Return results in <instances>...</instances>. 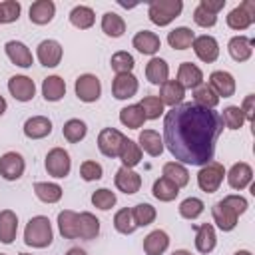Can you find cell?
Wrapping results in <instances>:
<instances>
[{
    "label": "cell",
    "instance_id": "obj_1",
    "mask_svg": "<svg viewBox=\"0 0 255 255\" xmlns=\"http://www.w3.org/2000/svg\"><path fill=\"white\" fill-rule=\"evenodd\" d=\"M221 131L223 124L215 110H205L191 102L179 104L165 114L163 147H167L179 163L201 167L213 161Z\"/></svg>",
    "mask_w": 255,
    "mask_h": 255
},
{
    "label": "cell",
    "instance_id": "obj_2",
    "mask_svg": "<svg viewBox=\"0 0 255 255\" xmlns=\"http://www.w3.org/2000/svg\"><path fill=\"white\" fill-rule=\"evenodd\" d=\"M54 239V231L50 225V219L46 215H36L26 223L24 229V243L36 249H44L52 243Z\"/></svg>",
    "mask_w": 255,
    "mask_h": 255
},
{
    "label": "cell",
    "instance_id": "obj_3",
    "mask_svg": "<svg viewBox=\"0 0 255 255\" xmlns=\"http://www.w3.org/2000/svg\"><path fill=\"white\" fill-rule=\"evenodd\" d=\"M183 10L181 0H153L149 2L147 16L155 26H167L171 24Z\"/></svg>",
    "mask_w": 255,
    "mask_h": 255
},
{
    "label": "cell",
    "instance_id": "obj_4",
    "mask_svg": "<svg viewBox=\"0 0 255 255\" xmlns=\"http://www.w3.org/2000/svg\"><path fill=\"white\" fill-rule=\"evenodd\" d=\"M223 177H225V167L219 161H209V163L201 165V169L197 173V185L205 193H215L219 189V185L223 183Z\"/></svg>",
    "mask_w": 255,
    "mask_h": 255
},
{
    "label": "cell",
    "instance_id": "obj_5",
    "mask_svg": "<svg viewBox=\"0 0 255 255\" xmlns=\"http://www.w3.org/2000/svg\"><path fill=\"white\" fill-rule=\"evenodd\" d=\"M46 171L48 175L56 177V179H62L70 173L72 169V159H70V153L64 149V147H52L48 153H46Z\"/></svg>",
    "mask_w": 255,
    "mask_h": 255
},
{
    "label": "cell",
    "instance_id": "obj_6",
    "mask_svg": "<svg viewBox=\"0 0 255 255\" xmlns=\"http://www.w3.org/2000/svg\"><path fill=\"white\" fill-rule=\"evenodd\" d=\"M255 22V2L243 0L227 14V26L231 30H247Z\"/></svg>",
    "mask_w": 255,
    "mask_h": 255
},
{
    "label": "cell",
    "instance_id": "obj_7",
    "mask_svg": "<svg viewBox=\"0 0 255 255\" xmlns=\"http://www.w3.org/2000/svg\"><path fill=\"white\" fill-rule=\"evenodd\" d=\"M124 139H126V135L120 129H116V128H104L98 133V149L106 157H118L120 151H122Z\"/></svg>",
    "mask_w": 255,
    "mask_h": 255
},
{
    "label": "cell",
    "instance_id": "obj_8",
    "mask_svg": "<svg viewBox=\"0 0 255 255\" xmlns=\"http://www.w3.org/2000/svg\"><path fill=\"white\" fill-rule=\"evenodd\" d=\"M76 96L78 100L86 102V104H92V102H98L100 96H102V84L98 80V76L94 74H82L78 80H76Z\"/></svg>",
    "mask_w": 255,
    "mask_h": 255
},
{
    "label": "cell",
    "instance_id": "obj_9",
    "mask_svg": "<svg viewBox=\"0 0 255 255\" xmlns=\"http://www.w3.org/2000/svg\"><path fill=\"white\" fill-rule=\"evenodd\" d=\"M26 161L18 151H6L0 157V175L8 181H16L24 175Z\"/></svg>",
    "mask_w": 255,
    "mask_h": 255
},
{
    "label": "cell",
    "instance_id": "obj_10",
    "mask_svg": "<svg viewBox=\"0 0 255 255\" xmlns=\"http://www.w3.org/2000/svg\"><path fill=\"white\" fill-rule=\"evenodd\" d=\"M195 56L205 62V64H211L219 58V44L213 36H207V34H201V36H195L193 38V44H191Z\"/></svg>",
    "mask_w": 255,
    "mask_h": 255
},
{
    "label": "cell",
    "instance_id": "obj_11",
    "mask_svg": "<svg viewBox=\"0 0 255 255\" xmlns=\"http://www.w3.org/2000/svg\"><path fill=\"white\" fill-rule=\"evenodd\" d=\"M207 86L215 92L217 98H231L235 94V78L225 70H215L209 74Z\"/></svg>",
    "mask_w": 255,
    "mask_h": 255
},
{
    "label": "cell",
    "instance_id": "obj_12",
    "mask_svg": "<svg viewBox=\"0 0 255 255\" xmlns=\"http://www.w3.org/2000/svg\"><path fill=\"white\" fill-rule=\"evenodd\" d=\"M225 177H227V183L233 189L241 191L247 185H251V181H253V167L249 163H245V161H237V163H233L229 167V171H225Z\"/></svg>",
    "mask_w": 255,
    "mask_h": 255
},
{
    "label": "cell",
    "instance_id": "obj_13",
    "mask_svg": "<svg viewBox=\"0 0 255 255\" xmlns=\"http://www.w3.org/2000/svg\"><path fill=\"white\" fill-rule=\"evenodd\" d=\"M137 78L129 72V74H116L114 82H112V94L116 100H129L137 94Z\"/></svg>",
    "mask_w": 255,
    "mask_h": 255
},
{
    "label": "cell",
    "instance_id": "obj_14",
    "mask_svg": "<svg viewBox=\"0 0 255 255\" xmlns=\"http://www.w3.org/2000/svg\"><path fill=\"white\" fill-rule=\"evenodd\" d=\"M62 54H64V50H62L60 42H56V40H42L36 50L38 62L46 68H56L62 60Z\"/></svg>",
    "mask_w": 255,
    "mask_h": 255
},
{
    "label": "cell",
    "instance_id": "obj_15",
    "mask_svg": "<svg viewBox=\"0 0 255 255\" xmlns=\"http://www.w3.org/2000/svg\"><path fill=\"white\" fill-rule=\"evenodd\" d=\"M8 92L18 102H30L36 94V84L28 76H12L8 80Z\"/></svg>",
    "mask_w": 255,
    "mask_h": 255
},
{
    "label": "cell",
    "instance_id": "obj_16",
    "mask_svg": "<svg viewBox=\"0 0 255 255\" xmlns=\"http://www.w3.org/2000/svg\"><path fill=\"white\" fill-rule=\"evenodd\" d=\"M114 181H116V187H118L120 191H124L126 195L137 193L139 187H141V175H139L137 171L129 169V167H124V165L116 171Z\"/></svg>",
    "mask_w": 255,
    "mask_h": 255
},
{
    "label": "cell",
    "instance_id": "obj_17",
    "mask_svg": "<svg viewBox=\"0 0 255 255\" xmlns=\"http://www.w3.org/2000/svg\"><path fill=\"white\" fill-rule=\"evenodd\" d=\"M4 50H6V56L10 58V62L16 64V66H20V68H30L34 64L32 52H30V48L24 42L10 40V42H6Z\"/></svg>",
    "mask_w": 255,
    "mask_h": 255
},
{
    "label": "cell",
    "instance_id": "obj_18",
    "mask_svg": "<svg viewBox=\"0 0 255 255\" xmlns=\"http://www.w3.org/2000/svg\"><path fill=\"white\" fill-rule=\"evenodd\" d=\"M177 82L183 90H195L203 84V72L191 62H181L177 68Z\"/></svg>",
    "mask_w": 255,
    "mask_h": 255
},
{
    "label": "cell",
    "instance_id": "obj_19",
    "mask_svg": "<svg viewBox=\"0 0 255 255\" xmlns=\"http://www.w3.org/2000/svg\"><path fill=\"white\" fill-rule=\"evenodd\" d=\"M211 215H213V221L217 223V227H219L221 231H233L235 225H237V217H239L223 199L213 205Z\"/></svg>",
    "mask_w": 255,
    "mask_h": 255
},
{
    "label": "cell",
    "instance_id": "obj_20",
    "mask_svg": "<svg viewBox=\"0 0 255 255\" xmlns=\"http://www.w3.org/2000/svg\"><path fill=\"white\" fill-rule=\"evenodd\" d=\"M133 48L139 52V54H145V56H153L159 48H161V40L155 32H149V30H139L133 40H131Z\"/></svg>",
    "mask_w": 255,
    "mask_h": 255
},
{
    "label": "cell",
    "instance_id": "obj_21",
    "mask_svg": "<svg viewBox=\"0 0 255 255\" xmlns=\"http://www.w3.org/2000/svg\"><path fill=\"white\" fill-rule=\"evenodd\" d=\"M52 133V122L46 116H32L24 122V135L30 139H42Z\"/></svg>",
    "mask_w": 255,
    "mask_h": 255
},
{
    "label": "cell",
    "instance_id": "obj_22",
    "mask_svg": "<svg viewBox=\"0 0 255 255\" xmlns=\"http://www.w3.org/2000/svg\"><path fill=\"white\" fill-rule=\"evenodd\" d=\"M137 145L141 147V151H145L151 157H157L163 153V137L155 129H141L137 137Z\"/></svg>",
    "mask_w": 255,
    "mask_h": 255
},
{
    "label": "cell",
    "instance_id": "obj_23",
    "mask_svg": "<svg viewBox=\"0 0 255 255\" xmlns=\"http://www.w3.org/2000/svg\"><path fill=\"white\" fill-rule=\"evenodd\" d=\"M217 245V235H215V229L211 223H201L197 225L195 229V249L203 255L211 253Z\"/></svg>",
    "mask_w": 255,
    "mask_h": 255
},
{
    "label": "cell",
    "instance_id": "obj_24",
    "mask_svg": "<svg viewBox=\"0 0 255 255\" xmlns=\"http://www.w3.org/2000/svg\"><path fill=\"white\" fill-rule=\"evenodd\" d=\"M18 233V215L12 209L0 211V243L10 245Z\"/></svg>",
    "mask_w": 255,
    "mask_h": 255
},
{
    "label": "cell",
    "instance_id": "obj_25",
    "mask_svg": "<svg viewBox=\"0 0 255 255\" xmlns=\"http://www.w3.org/2000/svg\"><path fill=\"white\" fill-rule=\"evenodd\" d=\"M183 96H185V90L183 86L177 82V80H167L161 84V90H159V100L163 106H179L183 104Z\"/></svg>",
    "mask_w": 255,
    "mask_h": 255
},
{
    "label": "cell",
    "instance_id": "obj_26",
    "mask_svg": "<svg viewBox=\"0 0 255 255\" xmlns=\"http://www.w3.org/2000/svg\"><path fill=\"white\" fill-rule=\"evenodd\" d=\"M54 14H56V4L52 0H36L30 6V22H34L38 26L52 22Z\"/></svg>",
    "mask_w": 255,
    "mask_h": 255
},
{
    "label": "cell",
    "instance_id": "obj_27",
    "mask_svg": "<svg viewBox=\"0 0 255 255\" xmlns=\"http://www.w3.org/2000/svg\"><path fill=\"white\" fill-rule=\"evenodd\" d=\"M227 50L235 62H247L253 54V40L247 36H233L227 44Z\"/></svg>",
    "mask_w": 255,
    "mask_h": 255
},
{
    "label": "cell",
    "instance_id": "obj_28",
    "mask_svg": "<svg viewBox=\"0 0 255 255\" xmlns=\"http://www.w3.org/2000/svg\"><path fill=\"white\" fill-rule=\"evenodd\" d=\"M169 247V235L163 229H153L143 239V251L145 255H161Z\"/></svg>",
    "mask_w": 255,
    "mask_h": 255
},
{
    "label": "cell",
    "instance_id": "obj_29",
    "mask_svg": "<svg viewBox=\"0 0 255 255\" xmlns=\"http://www.w3.org/2000/svg\"><path fill=\"white\" fill-rule=\"evenodd\" d=\"M145 78L155 84V86H161L163 82L169 80V66L163 58H151L147 64H145Z\"/></svg>",
    "mask_w": 255,
    "mask_h": 255
},
{
    "label": "cell",
    "instance_id": "obj_30",
    "mask_svg": "<svg viewBox=\"0 0 255 255\" xmlns=\"http://www.w3.org/2000/svg\"><path fill=\"white\" fill-rule=\"evenodd\" d=\"M161 177H165V179H169L173 185H177V187H185L187 183H189V171H187V167L183 165V163H179V161H167V163H163V167H161Z\"/></svg>",
    "mask_w": 255,
    "mask_h": 255
},
{
    "label": "cell",
    "instance_id": "obj_31",
    "mask_svg": "<svg viewBox=\"0 0 255 255\" xmlns=\"http://www.w3.org/2000/svg\"><path fill=\"white\" fill-rule=\"evenodd\" d=\"M98 233H100V219L90 211L78 213V237L90 241L98 237Z\"/></svg>",
    "mask_w": 255,
    "mask_h": 255
},
{
    "label": "cell",
    "instance_id": "obj_32",
    "mask_svg": "<svg viewBox=\"0 0 255 255\" xmlns=\"http://www.w3.org/2000/svg\"><path fill=\"white\" fill-rule=\"evenodd\" d=\"M42 96L46 102H58L66 96V82L60 76H48L42 82Z\"/></svg>",
    "mask_w": 255,
    "mask_h": 255
},
{
    "label": "cell",
    "instance_id": "obj_33",
    "mask_svg": "<svg viewBox=\"0 0 255 255\" xmlns=\"http://www.w3.org/2000/svg\"><path fill=\"white\" fill-rule=\"evenodd\" d=\"M58 229L64 239L78 237V213L72 209H64L58 213Z\"/></svg>",
    "mask_w": 255,
    "mask_h": 255
},
{
    "label": "cell",
    "instance_id": "obj_34",
    "mask_svg": "<svg viewBox=\"0 0 255 255\" xmlns=\"http://www.w3.org/2000/svg\"><path fill=\"white\" fill-rule=\"evenodd\" d=\"M34 193L44 203H56V201L62 199L64 189L58 183H52V181H36L34 183Z\"/></svg>",
    "mask_w": 255,
    "mask_h": 255
},
{
    "label": "cell",
    "instance_id": "obj_35",
    "mask_svg": "<svg viewBox=\"0 0 255 255\" xmlns=\"http://www.w3.org/2000/svg\"><path fill=\"white\" fill-rule=\"evenodd\" d=\"M193 38H195V34L191 32V28L179 26V28H173L167 34V44L171 48H175V50H187V48H191Z\"/></svg>",
    "mask_w": 255,
    "mask_h": 255
},
{
    "label": "cell",
    "instance_id": "obj_36",
    "mask_svg": "<svg viewBox=\"0 0 255 255\" xmlns=\"http://www.w3.org/2000/svg\"><path fill=\"white\" fill-rule=\"evenodd\" d=\"M120 122L129 129H139L145 122V116H143L139 104H131V106L122 108L120 110Z\"/></svg>",
    "mask_w": 255,
    "mask_h": 255
},
{
    "label": "cell",
    "instance_id": "obj_37",
    "mask_svg": "<svg viewBox=\"0 0 255 255\" xmlns=\"http://www.w3.org/2000/svg\"><path fill=\"white\" fill-rule=\"evenodd\" d=\"M118 157L122 159V165H124V167L133 169V167L141 161V147H139L133 139L126 137V139H124V145H122V151H120Z\"/></svg>",
    "mask_w": 255,
    "mask_h": 255
},
{
    "label": "cell",
    "instance_id": "obj_38",
    "mask_svg": "<svg viewBox=\"0 0 255 255\" xmlns=\"http://www.w3.org/2000/svg\"><path fill=\"white\" fill-rule=\"evenodd\" d=\"M70 22H72V26H76V28H80V30H88V28L94 26L96 14H94V10H92L90 6L80 4V6L72 8V12H70Z\"/></svg>",
    "mask_w": 255,
    "mask_h": 255
},
{
    "label": "cell",
    "instance_id": "obj_39",
    "mask_svg": "<svg viewBox=\"0 0 255 255\" xmlns=\"http://www.w3.org/2000/svg\"><path fill=\"white\" fill-rule=\"evenodd\" d=\"M102 30L106 36H112V38H120L124 32H126V22L120 14L116 12H106L102 16Z\"/></svg>",
    "mask_w": 255,
    "mask_h": 255
},
{
    "label": "cell",
    "instance_id": "obj_40",
    "mask_svg": "<svg viewBox=\"0 0 255 255\" xmlns=\"http://www.w3.org/2000/svg\"><path fill=\"white\" fill-rule=\"evenodd\" d=\"M151 193H153V197H155V199H159V201H173V199L179 195V187H177V185H173L169 179L159 177V179H155V181H153Z\"/></svg>",
    "mask_w": 255,
    "mask_h": 255
},
{
    "label": "cell",
    "instance_id": "obj_41",
    "mask_svg": "<svg viewBox=\"0 0 255 255\" xmlns=\"http://www.w3.org/2000/svg\"><path fill=\"white\" fill-rule=\"evenodd\" d=\"M193 104L199 106V108H205V110H215L217 104H219V98L215 96V92L207 84H201L193 92Z\"/></svg>",
    "mask_w": 255,
    "mask_h": 255
},
{
    "label": "cell",
    "instance_id": "obj_42",
    "mask_svg": "<svg viewBox=\"0 0 255 255\" xmlns=\"http://www.w3.org/2000/svg\"><path fill=\"white\" fill-rule=\"evenodd\" d=\"M62 133H64V137H66L70 143H78V141H82V139L86 137L88 128H86V124H84L82 120L72 118V120H68V122L64 124Z\"/></svg>",
    "mask_w": 255,
    "mask_h": 255
},
{
    "label": "cell",
    "instance_id": "obj_43",
    "mask_svg": "<svg viewBox=\"0 0 255 255\" xmlns=\"http://www.w3.org/2000/svg\"><path fill=\"white\" fill-rule=\"evenodd\" d=\"M131 215H133V221H135L137 227H147V225H151V223L155 221L157 211H155V207L149 205V203H137V205L131 209Z\"/></svg>",
    "mask_w": 255,
    "mask_h": 255
},
{
    "label": "cell",
    "instance_id": "obj_44",
    "mask_svg": "<svg viewBox=\"0 0 255 255\" xmlns=\"http://www.w3.org/2000/svg\"><path fill=\"white\" fill-rule=\"evenodd\" d=\"M219 118H221V124L227 129H239L245 124V116H243V112H241L239 106H227Z\"/></svg>",
    "mask_w": 255,
    "mask_h": 255
},
{
    "label": "cell",
    "instance_id": "obj_45",
    "mask_svg": "<svg viewBox=\"0 0 255 255\" xmlns=\"http://www.w3.org/2000/svg\"><path fill=\"white\" fill-rule=\"evenodd\" d=\"M110 64H112V70H114L116 74H129V72L133 70V66H135V60H133V56H131L129 52L120 50V52H116V54L112 56Z\"/></svg>",
    "mask_w": 255,
    "mask_h": 255
},
{
    "label": "cell",
    "instance_id": "obj_46",
    "mask_svg": "<svg viewBox=\"0 0 255 255\" xmlns=\"http://www.w3.org/2000/svg\"><path fill=\"white\" fill-rule=\"evenodd\" d=\"M114 227H116V231H120V233H124V235L133 233L137 225H135V221H133L131 209H128V207L120 209V211L114 215Z\"/></svg>",
    "mask_w": 255,
    "mask_h": 255
},
{
    "label": "cell",
    "instance_id": "obj_47",
    "mask_svg": "<svg viewBox=\"0 0 255 255\" xmlns=\"http://www.w3.org/2000/svg\"><path fill=\"white\" fill-rule=\"evenodd\" d=\"M139 108H141L145 120H157L163 114V104H161V100L157 96H145L139 102Z\"/></svg>",
    "mask_w": 255,
    "mask_h": 255
},
{
    "label": "cell",
    "instance_id": "obj_48",
    "mask_svg": "<svg viewBox=\"0 0 255 255\" xmlns=\"http://www.w3.org/2000/svg\"><path fill=\"white\" fill-rule=\"evenodd\" d=\"M203 207L205 205H203V201L199 197H187V199H183L179 203V215L183 219H195V217H199L203 213Z\"/></svg>",
    "mask_w": 255,
    "mask_h": 255
},
{
    "label": "cell",
    "instance_id": "obj_49",
    "mask_svg": "<svg viewBox=\"0 0 255 255\" xmlns=\"http://www.w3.org/2000/svg\"><path fill=\"white\" fill-rule=\"evenodd\" d=\"M92 203H94V207H98V209H102V211H108V209H112V207L116 205V193L110 191L108 187L96 189V191L92 193Z\"/></svg>",
    "mask_w": 255,
    "mask_h": 255
},
{
    "label": "cell",
    "instance_id": "obj_50",
    "mask_svg": "<svg viewBox=\"0 0 255 255\" xmlns=\"http://www.w3.org/2000/svg\"><path fill=\"white\" fill-rule=\"evenodd\" d=\"M20 2L16 0H4L0 2V22L2 24H10V22H16L20 18Z\"/></svg>",
    "mask_w": 255,
    "mask_h": 255
},
{
    "label": "cell",
    "instance_id": "obj_51",
    "mask_svg": "<svg viewBox=\"0 0 255 255\" xmlns=\"http://www.w3.org/2000/svg\"><path fill=\"white\" fill-rule=\"evenodd\" d=\"M80 175H82L84 181H96V179H102L104 167L98 161H94V159H86L80 165Z\"/></svg>",
    "mask_w": 255,
    "mask_h": 255
},
{
    "label": "cell",
    "instance_id": "obj_52",
    "mask_svg": "<svg viewBox=\"0 0 255 255\" xmlns=\"http://www.w3.org/2000/svg\"><path fill=\"white\" fill-rule=\"evenodd\" d=\"M193 22H195L197 26H201V28H211V26L217 24V16L211 14V12H207V10H203V8L197 4L195 10H193Z\"/></svg>",
    "mask_w": 255,
    "mask_h": 255
},
{
    "label": "cell",
    "instance_id": "obj_53",
    "mask_svg": "<svg viewBox=\"0 0 255 255\" xmlns=\"http://www.w3.org/2000/svg\"><path fill=\"white\" fill-rule=\"evenodd\" d=\"M223 201L237 213V215H243L245 211H247V207H249V203H247V199L245 197H241V195H225L223 197Z\"/></svg>",
    "mask_w": 255,
    "mask_h": 255
},
{
    "label": "cell",
    "instance_id": "obj_54",
    "mask_svg": "<svg viewBox=\"0 0 255 255\" xmlns=\"http://www.w3.org/2000/svg\"><path fill=\"white\" fill-rule=\"evenodd\" d=\"M241 112H243V116H245V122H253V118H255V96L253 94H247L245 96V100H243V104H241Z\"/></svg>",
    "mask_w": 255,
    "mask_h": 255
},
{
    "label": "cell",
    "instance_id": "obj_55",
    "mask_svg": "<svg viewBox=\"0 0 255 255\" xmlns=\"http://www.w3.org/2000/svg\"><path fill=\"white\" fill-rule=\"evenodd\" d=\"M199 6L203 8V10H207V12H211V14H219V10H223V6H225V0H199Z\"/></svg>",
    "mask_w": 255,
    "mask_h": 255
},
{
    "label": "cell",
    "instance_id": "obj_56",
    "mask_svg": "<svg viewBox=\"0 0 255 255\" xmlns=\"http://www.w3.org/2000/svg\"><path fill=\"white\" fill-rule=\"evenodd\" d=\"M66 255H88V253L84 249H80V247H72V249H68Z\"/></svg>",
    "mask_w": 255,
    "mask_h": 255
},
{
    "label": "cell",
    "instance_id": "obj_57",
    "mask_svg": "<svg viewBox=\"0 0 255 255\" xmlns=\"http://www.w3.org/2000/svg\"><path fill=\"white\" fill-rule=\"evenodd\" d=\"M6 108H8V104H6V100L0 96V116H4V112H6Z\"/></svg>",
    "mask_w": 255,
    "mask_h": 255
},
{
    "label": "cell",
    "instance_id": "obj_58",
    "mask_svg": "<svg viewBox=\"0 0 255 255\" xmlns=\"http://www.w3.org/2000/svg\"><path fill=\"white\" fill-rule=\"evenodd\" d=\"M171 255H191V253H189V251H185V249H175Z\"/></svg>",
    "mask_w": 255,
    "mask_h": 255
},
{
    "label": "cell",
    "instance_id": "obj_59",
    "mask_svg": "<svg viewBox=\"0 0 255 255\" xmlns=\"http://www.w3.org/2000/svg\"><path fill=\"white\" fill-rule=\"evenodd\" d=\"M233 255H253L251 251H247V249H241V251H235Z\"/></svg>",
    "mask_w": 255,
    "mask_h": 255
},
{
    "label": "cell",
    "instance_id": "obj_60",
    "mask_svg": "<svg viewBox=\"0 0 255 255\" xmlns=\"http://www.w3.org/2000/svg\"><path fill=\"white\" fill-rule=\"evenodd\" d=\"M20 255H30V253H20Z\"/></svg>",
    "mask_w": 255,
    "mask_h": 255
},
{
    "label": "cell",
    "instance_id": "obj_61",
    "mask_svg": "<svg viewBox=\"0 0 255 255\" xmlns=\"http://www.w3.org/2000/svg\"><path fill=\"white\" fill-rule=\"evenodd\" d=\"M0 255H6V253H0Z\"/></svg>",
    "mask_w": 255,
    "mask_h": 255
},
{
    "label": "cell",
    "instance_id": "obj_62",
    "mask_svg": "<svg viewBox=\"0 0 255 255\" xmlns=\"http://www.w3.org/2000/svg\"><path fill=\"white\" fill-rule=\"evenodd\" d=\"M0 24H2V22H0Z\"/></svg>",
    "mask_w": 255,
    "mask_h": 255
}]
</instances>
